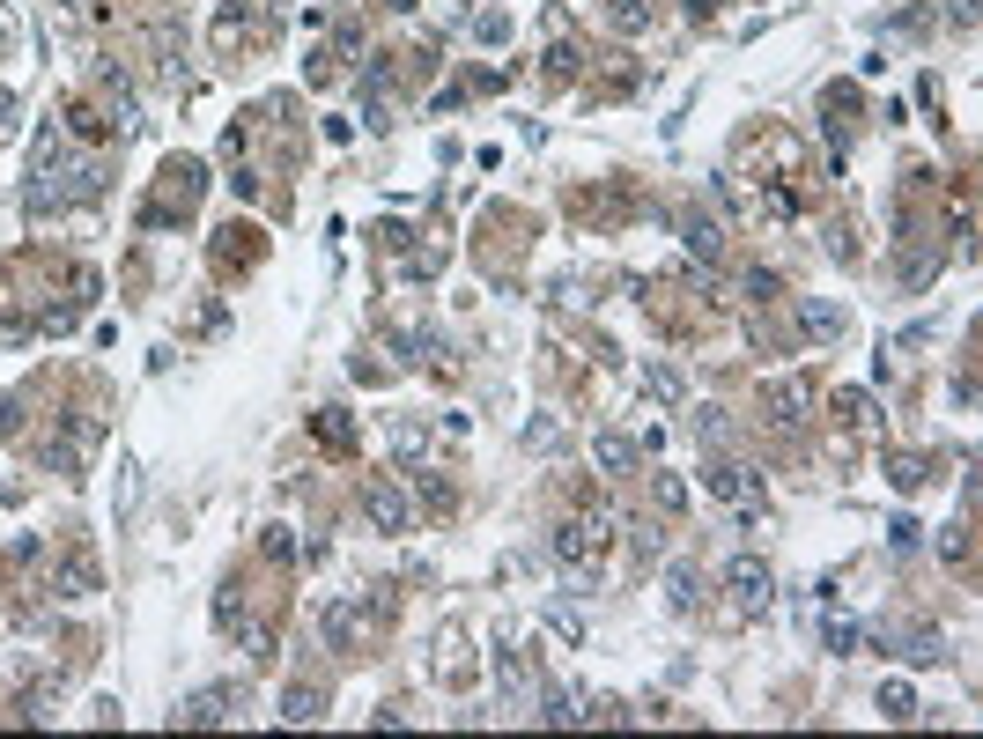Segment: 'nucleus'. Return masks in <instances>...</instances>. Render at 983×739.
<instances>
[{
    "mask_svg": "<svg viewBox=\"0 0 983 739\" xmlns=\"http://www.w3.org/2000/svg\"><path fill=\"white\" fill-rule=\"evenodd\" d=\"M592 466L599 473H629L636 466V444L621 437V429H599V437H592Z\"/></svg>",
    "mask_w": 983,
    "mask_h": 739,
    "instance_id": "obj_10",
    "label": "nucleus"
},
{
    "mask_svg": "<svg viewBox=\"0 0 983 739\" xmlns=\"http://www.w3.org/2000/svg\"><path fill=\"white\" fill-rule=\"evenodd\" d=\"M134 496H141V481H134V459H119V518L134 510Z\"/></svg>",
    "mask_w": 983,
    "mask_h": 739,
    "instance_id": "obj_29",
    "label": "nucleus"
},
{
    "mask_svg": "<svg viewBox=\"0 0 983 739\" xmlns=\"http://www.w3.org/2000/svg\"><path fill=\"white\" fill-rule=\"evenodd\" d=\"M474 37H481V45H510V15H503V8H488L481 23H474Z\"/></svg>",
    "mask_w": 983,
    "mask_h": 739,
    "instance_id": "obj_23",
    "label": "nucleus"
},
{
    "mask_svg": "<svg viewBox=\"0 0 983 739\" xmlns=\"http://www.w3.org/2000/svg\"><path fill=\"white\" fill-rule=\"evenodd\" d=\"M806 407H814L806 377H777V385H769V422H777V429H799V422H806Z\"/></svg>",
    "mask_w": 983,
    "mask_h": 739,
    "instance_id": "obj_4",
    "label": "nucleus"
},
{
    "mask_svg": "<svg viewBox=\"0 0 983 739\" xmlns=\"http://www.w3.org/2000/svg\"><path fill=\"white\" fill-rule=\"evenodd\" d=\"M222 703H230V688H207V695H193V703L170 710V725H222V717H230Z\"/></svg>",
    "mask_w": 983,
    "mask_h": 739,
    "instance_id": "obj_11",
    "label": "nucleus"
},
{
    "mask_svg": "<svg viewBox=\"0 0 983 739\" xmlns=\"http://www.w3.org/2000/svg\"><path fill=\"white\" fill-rule=\"evenodd\" d=\"M267 555L274 562H296V533H289V525H267Z\"/></svg>",
    "mask_w": 983,
    "mask_h": 739,
    "instance_id": "obj_28",
    "label": "nucleus"
},
{
    "mask_svg": "<svg viewBox=\"0 0 983 739\" xmlns=\"http://www.w3.org/2000/svg\"><path fill=\"white\" fill-rule=\"evenodd\" d=\"M887 481H895L902 496H910V488H924V481H932V466H924L917 451H902V459H887Z\"/></svg>",
    "mask_w": 983,
    "mask_h": 739,
    "instance_id": "obj_16",
    "label": "nucleus"
},
{
    "mask_svg": "<svg viewBox=\"0 0 983 739\" xmlns=\"http://www.w3.org/2000/svg\"><path fill=\"white\" fill-rule=\"evenodd\" d=\"M60 584H67V599L97 592V562H89V555H67V562H60Z\"/></svg>",
    "mask_w": 983,
    "mask_h": 739,
    "instance_id": "obj_17",
    "label": "nucleus"
},
{
    "mask_svg": "<svg viewBox=\"0 0 983 739\" xmlns=\"http://www.w3.org/2000/svg\"><path fill=\"white\" fill-rule=\"evenodd\" d=\"M547 629H555L562 643H584V621L570 614V606H547Z\"/></svg>",
    "mask_w": 983,
    "mask_h": 739,
    "instance_id": "obj_25",
    "label": "nucleus"
},
{
    "mask_svg": "<svg viewBox=\"0 0 983 739\" xmlns=\"http://www.w3.org/2000/svg\"><path fill=\"white\" fill-rule=\"evenodd\" d=\"M680 237H688V252H703V259L725 252V222L703 215V207H695V215H680Z\"/></svg>",
    "mask_w": 983,
    "mask_h": 739,
    "instance_id": "obj_8",
    "label": "nucleus"
},
{
    "mask_svg": "<svg viewBox=\"0 0 983 739\" xmlns=\"http://www.w3.org/2000/svg\"><path fill=\"white\" fill-rule=\"evenodd\" d=\"M725 592L740 599V606H762L769 592H777V577H769L762 555H732V562H725Z\"/></svg>",
    "mask_w": 983,
    "mask_h": 739,
    "instance_id": "obj_3",
    "label": "nucleus"
},
{
    "mask_svg": "<svg viewBox=\"0 0 983 739\" xmlns=\"http://www.w3.org/2000/svg\"><path fill=\"white\" fill-rule=\"evenodd\" d=\"M828 407H836L843 422H873V392H858V385H836V392H828Z\"/></svg>",
    "mask_w": 983,
    "mask_h": 739,
    "instance_id": "obj_14",
    "label": "nucleus"
},
{
    "mask_svg": "<svg viewBox=\"0 0 983 739\" xmlns=\"http://www.w3.org/2000/svg\"><path fill=\"white\" fill-rule=\"evenodd\" d=\"M939 555L961 562V555H969V533H961V525H947V533H939Z\"/></svg>",
    "mask_w": 983,
    "mask_h": 739,
    "instance_id": "obj_30",
    "label": "nucleus"
},
{
    "mask_svg": "<svg viewBox=\"0 0 983 739\" xmlns=\"http://www.w3.org/2000/svg\"><path fill=\"white\" fill-rule=\"evenodd\" d=\"M954 15H961V23H969V15H976V0H954Z\"/></svg>",
    "mask_w": 983,
    "mask_h": 739,
    "instance_id": "obj_34",
    "label": "nucleus"
},
{
    "mask_svg": "<svg viewBox=\"0 0 983 739\" xmlns=\"http://www.w3.org/2000/svg\"><path fill=\"white\" fill-rule=\"evenodd\" d=\"M680 392H688V385H680V370H666V363L644 370V400L651 407H680Z\"/></svg>",
    "mask_w": 983,
    "mask_h": 739,
    "instance_id": "obj_12",
    "label": "nucleus"
},
{
    "mask_svg": "<svg viewBox=\"0 0 983 739\" xmlns=\"http://www.w3.org/2000/svg\"><path fill=\"white\" fill-rule=\"evenodd\" d=\"M821 636H828V651H836V658L858 651V621H843V614H836V621H821Z\"/></svg>",
    "mask_w": 983,
    "mask_h": 739,
    "instance_id": "obj_22",
    "label": "nucleus"
},
{
    "mask_svg": "<svg viewBox=\"0 0 983 739\" xmlns=\"http://www.w3.org/2000/svg\"><path fill=\"white\" fill-rule=\"evenodd\" d=\"M902 658H910V666H939L947 651H939V636H910V643H902Z\"/></svg>",
    "mask_w": 983,
    "mask_h": 739,
    "instance_id": "obj_26",
    "label": "nucleus"
},
{
    "mask_svg": "<svg viewBox=\"0 0 983 739\" xmlns=\"http://www.w3.org/2000/svg\"><path fill=\"white\" fill-rule=\"evenodd\" d=\"M799 333L806 340H843V311H836V303H821V296H806L799 303Z\"/></svg>",
    "mask_w": 983,
    "mask_h": 739,
    "instance_id": "obj_9",
    "label": "nucleus"
},
{
    "mask_svg": "<svg viewBox=\"0 0 983 739\" xmlns=\"http://www.w3.org/2000/svg\"><path fill=\"white\" fill-rule=\"evenodd\" d=\"M547 547H555V562H562V570H570V577L584 584V562H592V533H584V518H562Z\"/></svg>",
    "mask_w": 983,
    "mask_h": 739,
    "instance_id": "obj_5",
    "label": "nucleus"
},
{
    "mask_svg": "<svg viewBox=\"0 0 983 739\" xmlns=\"http://www.w3.org/2000/svg\"><path fill=\"white\" fill-rule=\"evenodd\" d=\"M363 518H370V533H407V525H414V503H407L392 481H363Z\"/></svg>",
    "mask_w": 983,
    "mask_h": 739,
    "instance_id": "obj_2",
    "label": "nucleus"
},
{
    "mask_svg": "<svg viewBox=\"0 0 983 739\" xmlns=\"http://www.w3.org/2000/svg\"><path fill=\"white\" fill-rule=\"evenodd\" d=\"M880 717H887V725H910V717H917V695L902 688V680H887V688H880Z\"/></svg>",
    "mask_w": 983,
    "mask_h": 739,
    "instance_id": "obj_15",
    "label": "nucleus"
},
{
    "mask_svg": "<svg viewBox=\"0 0 983 739\" xmlns=\"http://www.w3.org/2000/svg\"><path fill=\"white\" fill-rule=\"evenodd\" d=\"M97 200L104 193V163L97 156H60V200Z\"/></svg>",
    "mask_w": 983,
    "mask_h": 739,
    "instance_id": "obj_7",
    "label": "nucleus"
},
{
    "mask_svg": "<svg viewBox=\"0 0 983 739\" xmlns=\"http://www.w3.org/2000/svg\"><path fill=\"white\" fill-rule=\"evenodd\" d=\"M540 717H547V725H584V710H577L570 688H547V710H540Z\"/></svg>",
    "mask_w": 983,
    "mask_h": 739,
    "instance_id": "obj_21",
    "label": "nucleus"
},
{
    "mask_svg": "<svg viewBox=\"0 0 983 739\" xmlns=\"http://www.w3.org/2000/svg\"><path fill=\"white\" fill-rule=\"evenodd\" d=\"M15 422H23V400L8 392V400H0V437H15Z\"/></svg>",
    "mask_w": 983,
    "mask_h": 739,
    "instance_id": "obj_32",
    "label": "nucleus"
},
{
    "mask_svg": "<svg viewBox=\"0 0 983 739\" xmlns=\"http://www.w3.org/2000/svg\"><path fill=\"white\" fill-rule=\"evenodd\" d=\"M326 717V688L318 680H289L281 688V725H318Z\"/></svg>",
    "mask_w": 983,
    "mask_h": 739,
    "instance_id": "obj_6",
    "label": "nucleus"
},
{
    "mask_svg": "<svg viewBox=\"0 0 983 739\" xmlns=\"http://www.w3.org/2000/svg\"><path fill=\"white\" fill-rule=\"evenodd\" d=\"M607 15H614V30H651V0H607Z\"/></svg>",
    "mask_w": 983,
    "mask_h": 739,
    "instance_id": "obj_20",
    "label": "nucleus"
},
{
    "mask_svg": "<svg viewBox=\"0 0 983 739\" xmlns=\"http://www.w3.org/2000/svg\"><path fill=\"white\" fill-rule=\"evenodd\" d=\"M318 437H326V444L340 451V444L355 437V429H348V414H340V407H326V414H318Z\"/></svg>",
    "mask_w": 983,
    "mask_h": 739,
    "instance_id": "obj_24",
    "label": "nucleus"
},
{
    "mask_svg": "<svg viewBox=\"0 0 983 739\" xmlns=\"http://www.w3.org/2000/svg\"><path fill=\"white\" fill-rule=\"evenodd\" d=\"M8 126H15V97L0 89V134H8Z\"/></svg>",
    "mask_w": 983,
    "mask_h": 739,
    "instance_id": "obj_33",
    "label": "nucleus"
},
{
    "mask_svg": "<svg viewBox=\"0 0 983 739\" xmlns=\"http://www.w3.org/2000/svg\"><path fill=\"white\" fill-rule=\"evenodd\" d=\"M326 643H333V651H355V606L348 599L326 606Z\"/></svg>",
    "mask_w": 983,
    "mask_h": 739,
    "instance_id": "obj_18",
    "label": "nucleus"
},
{
    "mask_svg": "<svg viewBox=\"0 0 983 739\" xmlns=\"http://www.w3.org/2000/svg\"><path fill=\"white\" fill-rule=\"evenodd\" d=\"M703 488H710L717 503L762 518V473H754V466H740V459H703Z\"/></svg>",
    "mask_w": 983,
    "mask_h": 739,
    "instance_id": "obj_1",
    "label": "nucleus"
},
{
    "mask_svg": "<svg viewBox=\"0 0 983 739\" xmlns=\"http://www.w3.org/2000/svg\"><path fill=\"white\" fill-rule=\"evenodd\" d=\"M666 592H673V614H695V606H703V577H695L688 562H680V570L666 577Z\"/></svg>",
    "mask_w": 983,
    "mask_h": 739,
    "instance_id": "obj_13",
    "label": "nucleus"
},
{
    "mask_svg": "<svg viewBox=\"0 0 983 739\" xmlns=\"http://www.w3.org/2000/svg\"><path fill=\"white\" fill-rule=\"evenodd\" d=\"M740 289H747V296H777V274H769V267H754V274L740 281Z\"/></svg>",
    "mask_w": 983,
    "mask_h": 739,
    "instance_id": "obj_31",
    "label": "nucleus"
},
{
    "mask_svg": "<svg viewBox=\"0 0 983 739\" xmlns=\"http://www.w3.org/2000/svg\"><path fill=\"white\" fill-rule=\"evenodd\" d=\"M237 629H244V658L267 666V658H274V629H267V621H244V614H237Z\"/></svg>",
    "mask_w": 983,
    "mask_h": 739,
    "instance_id": "obj_19",
    "label": "nucleus"
},
{
    "mask_svg": "<svg viewBox=\"0 0 983 739\" xmlns=\"http://www.w3.org/2000/svg\"><path fill=\"white\" fill-rule=\"evenodd\" d=\"M651 496H658V503H666V510H680V503H688V488H680V481H673V473H651Z\"/></svg>",
    "mask_w": 983,
    "mask_h": 739,
    "instance_id": "obj_27",
    "label": "nucleus"
}]
</instances>
